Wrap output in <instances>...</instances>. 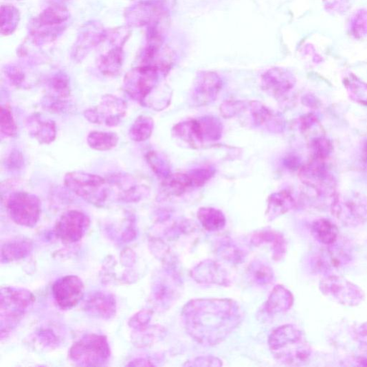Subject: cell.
I'll use <instances>...</instances> for the list:
<instances>
[{
    "instance_id": "16",
    "label": "cell",
    "mask_w": 367,
    "mask_h": 367,
    "mask_svg": "<svg viewBox=\"0 0 367 367\" xmlns=\"http://www.w3.org/2000/svg\"><path fill=\"white\" fill-rule=\"evenodd\" d=\"M223 87V80L218 74L212 71L199 73L195 80L192 95L196 106L203 107L214 102Z\"/></svg>"
},
{
    "instance_id": "29",
    "label": "cell",
    "mask_w": 367,
    "mask_h": 367,
    "mask_svg": "<svg viewBox=\"0 0 367 367\" xmlns=\"http://www.w3.org/2000/svg\"><path fill=\"white\" fill-rule=\"evenodd\" d=\"M162 186L166 192L176 197L181 196L192 189L188 173L171 174L162 180Z\"/></svg>"
},
{
    "instance_id": "4",
    "label": "cell",
    "mask_w": 367,
    "mask_h": 367,
    "mask_svg": "<svg viewBox=\"0 0 367 367\" xmlns=\"http://www.w3.org/2000/svg\"><path fill=\"white\" fill-rule=\"evenodd\" d=\"M64 184L69 190L96 206L104 205L111 195L107 177L97 175L71 172L65 175Z\"/></svg>"
},
{
    "instance_id": "12",
    "label": "cell",
    "mask_w": 367,
    "mask_h": 367,
    "mask_svg": "<svg viewBox=\"0 0 367 367\" xmlns=\"http://www.w3.org/2000/svg\"><path fill=\"white\" fill-rule=\"evenodd\" d=\"M34 297L28 291L14 288L2 289L1 318L2 324L10 329L24 315L32 303Z\"/></svg>"
},
{
    "instance_id": "31",
    "label": "cell",
    "mask_w": 367,
    "mask_h": 367,
    "mask_svg": "<svg viewBox=\"0 0 367 367\" xmlns=\"http://www.w3.org/2000/svg\"><path fill=\"white\" fill-rule=\"evenodd\" d=\"M344 85L348 94L354 102L367 107V83L354 75L345 78Z\"/></svg>"
},
{
    "instance_id": "43",
    "label": "cell",
    "mask_w": 367,
    "mask_h": 367,
    "mask_svg": "<svg viewBox=\"0 0 367 367\" xmlns=\"http://www.w3.org/2000/svg\"><path fill=\"white\" fill-rule=\"evenodd\" d=\"M319 124L318 118L313 113L305 115L300 119V126L304 131H309Z\"/></svg>"
},
{
    "instance_id": "8",
    "label": "cell",
    "mask_w": 367,
    "mask_h": 367,
    "mask_svg": "<svg viewBox=\"0 0 367 367\" xmlns=\"http://www.w3.org/2000/svg\"><path fill=\"white\" fill-rule=\"evenodd\" d=\"M111 351L106 337L89 335L81 338L71 348L70 357L81 366H103L110 357Z\"/></svg>"
},
{
    "instance_id": "11",
    "label": "cell",
    "mask_w": 367,
    "mask_h": 367,
    "mask_svg": "<svg viewBox=\"0 0 367 367\" xmlns=\"http://www.w3.org/2000/svg\"><path fill=\"white\" fill-rule=\"evenodd\" d=\"M127 112V104L123 99L111 95H104L99 104L83 113L91 123L107 126H116L122 123Z\"/></svg>"
},
{
    "instance_id": "6",
    "label": "cell",
    "mask_w": 367,
    "mask_h": 367,
    "mask_svg": "<svg viewBox=\"0 0 367 367\" xmlns=\"http://www.w3.org/2000/svg\"><path fill=\"white\" fill-rule=\"evenodd\" d=\"M329 210L344 226L361 227L367 223V197L358 192H338Z\"/></svg>"
},
{
    "instance_id": "36",
    "label": "cell",
    "mask_w": 367,
    "mask_h": 367,
    "mask_svg": "<svg viewBox=\"0 0 367 367\" xmlns=\"http://www.w3.org/2000/svg\"><path fill=\"white\" fill-rule=\"evenodd\" d=\"M0 131H1L3 136L10 138L16 136V132H18V126L14 120L12 109L8 104L1 107Z\"/></svg>"
},
{
    "instance_id": "14",
    "label": "cell",
    "mask_w": 367,
    "mask_h": 367,
    "mask_svg": "<svg viewBox=\"0 0 367 367\" xmlns=\"http://www.w3.org/2000/svg\"><path fill=\"white\" fill-rule=\"evenodd\" d=\"M53 294L60 308L69 309L81 301L85 296V285L79 277L66 276L54 283Z\"/></svg>"
},
{
    "instance_id": "40",
    "label": "cell",
    "mask_w": 367,
    "mask_h": 367,
    "mask_svg": "<svg viewBox=\"0 0 367 367\" xmlns=\"http://www.w3.org/2000/svg\"><path fill=\"white\" fill-rule=\"evenodd\" d=\"M355 339L361 351L367 354V322L364 323L357 329Z\"/></svg>"
},
{
    "instance_id": "25",
    "label": "cell",
    "mask_w": 367,
    "mask_h": 367,
    "mask_svg": "<svg viewBox=\"0 0 367 367\" xmlns=\"http://www.w3.org/2000/svg\"><path fill=\"white\" fill-rule=\"evenodd\" d=\"M311 234L315 241L329 246L338 241L340 231L337 226L330 220L320 219L313 222Z\"/></svg>"
},
{
    "instance_id": "41",
    "label": "cell",
    "mask_w": 367,
    "mask_h": 367,
    "mask_svg": "<svg viewBox=\"0 0 367 367\" xmlns=\"http://www.w3.org/2000/svg\"><path fill=\"white\" fill-rule=\"evenodd\" d=\"M245 108V104L241 102H231L225 103L222 107V111L225 113L227 118H232L238 113L243 111Z\"/></svg>"
},
{
    "instance_id": "26",
    "label": "cell",
    "mask_w": 367,
    "mask_h": 367,
    "mask_svg": "<svg viewBox=\"0 0 367 367\" xmlns=\"http://www.w3.org/2000/svg\"><path fill=\"white\" fill-rule=\"evenodd\" d=\"M197 219L208 231L216 232L226 225V218L223 212L211 207H203L197 211Z\"/></svg>"
},
{
    "instance_id": "27",
    "label": "cell",
    "mask_w": 367,
    "mask_h": 367,
    "mask_svg": "<svg viewBox=\"0 0 367 367\" xmlns=\"http://www.w3.org/2000/svg\"><path fill=\"white\" fill-rule=\"evenodd\" d=\"M120 138L118 133L106 131H91L87 137L89 146L99 152H107L118 146Z\"/></svg>"
},
{
    "instance_id": "37",
    "label": "cell",
    "mask_w": 367,
    "mask_h": 367,
    "mask_svg": "<svg viewBox=\"0 0 367 367\" xmlns=\"http://www.w3.org/2000/svg\"><path fill=\"white\" fill-rule=\"evenodd\" d=\"M214 174L215 170L212 168H201L190 171L188 175L192 181V188L203 187Z\"/></svg>"
},
{
    "instance_id": "38",
    "label": "cell",
    "mask_w": 367,
    "mask_h": 367,
    "mask_svg": "<svg viewBox=\"0 0 367 367\" xmlns=\"http://www.w3.org/2000/svg\"><path fill=\"white\" fill-rule=\"evenodd\" d=\"M352 31L356 38H362L367 34V11L362 10L354 16Z\"/></svg>"
},
{
    "instance_id": "7",
    "label": "cell",
    "mask_w": 367,
    "mask_h": 367,
    "mask_svg": "<svg viewBox=\"0 0 367 367\" xmlns=\"http://www.w3.org/2000/svg\"><path fill=\"white\" fill-rule=\"evenodd\" d=\"M5 204L10 219L16 224L32 227L38 223L41 203L35 194L23 191L14 192L7 197Z\"/></svg>"
},
{
    "instance_id": "28",
    "label": "cell",
    "mask_w": 367,
    "mask_h": 367,
    "mask_svg": "<svg viewBox=\"0 0 367 367\" xmlns=\"http://www.w3.org/2000/svg\"><path fill=\"white\" fill-rule=\"evenodd\" d=\"M247 275L255 285L259 287H267L274 280V273L271 266L259 260L249 264Z\"/></svg>"
},
{
    "instance_id": "33",
    "label": "cell",
    "mask_w": 367,
    "mask_h": 367,
    "mask_svg": "<svg viewBox=\"0 0 367 367\" xmlns=\"http://www.w3.org/2000/svg\"><path fill=\"white\" fill-rule=\"evenodd\" d=\"M332 142L324 136L313 138L310 142L312 159L326 162L333 153Z\"/></svg>"
},
{
    "instance_id": "42",
    "label": "cell",
    "mask_w": 367,
    "mask_h": 367,
    "mask_svg": "<svg viewBox=\"0 0 367 367\" xmlns=\"http://www.w3.org/2000/svg\"><path fill=\"white\" fill-rule=\"evenodd\" d=\"M350 1L351 0H324L326 8L337 12L346 11L349 7Z\"/></svg>"
},
{
    "instance_id": "19",
    "label": "cell",
    "mask_w": 367,
    "mask_h": 367,
    "mask_svg": "<svg viewBox=\"0 0 367 367\" xmlns=\"http://www.w3.org/2000/svg\"><path fill=\"white\" fill-rule=\"evenodd\" d=\"M295 85L294 76L285 69L273 68L267 71L261 78L263 90L278 98L287 95Z\"/></svg>"
},
{
    "instance_id": "44",
    "label": "cell",
    "mask_w": 367,
    "mask_h": 367,
    "mask_svg": "<svg viewBox=\"0 0 367 367\" xmlns=\"http://www.w3.org/2000/svg\"><path fill=\"white\" fill-rule=\"evenodd\" d=\"M363 154H364V159L365 163L367 165V139L365 141L364 144Z\"/></svg>"
},
{
    "instance_id": "20",
    "label": "cell",
    "mask_w": 367,
    "mask_h": 367,
    "mask_svg": "<svg viewBox=\"0 0 367 367\" xmlns=\"http://www.w3.org/2000/svg\"><path fill=\"white\" fill-rule=\"evenodd\" d=\"M29 135L41 144H49L56 138V122L51 120H43L39 114H33L25 121Z\"/></svg>"
},
{
    "instance_id": "3",
    "label": "cell",
    "mask_w": 367,
    "mask_h": 367,
    "mask_svg": "<svg viewBox=\"0 0 367 367\" xmlns=\"http://www.w3.org/2000/svg\"><path fill=\"white\" fill-rule=\"evenodd\" d=\"M299 177L309 188L313 197L314 204L320 208H329L337 194V183L329 170L326 162L311 159L299 170Z\"/></svg>"
},
{
    "instance_id": "2",
    "label": "cell",
    "mask_w": 367,
    "mask_h": 367,
    "mask_svg": "<svg viewBox=\"0 0 367 367\" xmlns=\"http://www.w3.org/2000/svg\"><path fill=\"white\" fill-rule=\"evenodd\" d=\"M269 346L274 357L287 366L305 365L312 355V348L304 333L293 324L282 325L273 331Z\"/></svg>"
},
{
    "instance_id": "30",
    "label": "cell",
    "mask_w": 367,
    "mask_h": 367,
    "mask_svg": "<svg viewBox=\"0 0 367 367\" xmlns=\"http://www.w3.org/2000/svg\"><path fill=\"white\" fill-rule=\"evenodd\" d=\"M155 128L154 120L146 115H140L129 129V138L136 142H143L151 137Z\"/></svg>"
},
{
    "instance_id": "18",
    "label": "cell",
    "mask_w": 367,
    "mask_h": 367,
    "mask_svg": "<svg viewBox=\"0 0 367 367\" xmlns=\"http://www.w3.org/2000/svg\"><path fill=\"white\" fill-rule=\"evenodd\" d=\"M337 243L326 246L328 248L315 258V269L325 276L331 275L332 271L341 269L351 260V256L347 249L338 247Z\"/></svg>"
},
{
    "instance_id": "10",
    "label": "cell",
    "mask_w": 367,
    "mask_h": 367,
    "mask_svg": "<svg viewBox=\"0 0 367 367\" xmlns=\"http://www.w3.org/2000/svg\"><path fill=\"white\" fill-rule=\"evenodd\" d=\"M158 82V69L146 65L125 78L124 90L133 100L148 106Z\"/></svg>"
},
{
    "instance_id": "1",
    "label": "cell",
    "mask_w": 367,
    "mask_h": 367,
    "mask_svg": "<svg viewBox=\"0 0 367 367\" xmlns=\"http://www.w3.org/2000/svg\"><path fill=\"white\" fill-rule=\"evenodd\" d=\"M243 317L240 305L229 298L193 299L181 311L188 335L205 346L222 343L241 325Z\"/></svg>"
},
{
    "instance_id": "21",
    "label": "cell",
    "mask_w": 367,
    "mask_h": 367,
    "mask_svg": "<svg viewBox=\"0 0 367 367\" xmlns=\"http://www.w3.org/2000/svg\"><path fill=\"white\" fill-rule=\"evenodd\" d=\"M250 242L256 247L271 244L272 257L276 261H280L287 254V241L281 233L271 230H265L254 233Z\"/></svg>"
},
{
    "instance_id": "17",
    "label": "cell",
    "mask_w": 367,
    "mask_h": 367,
    "mask_svg": "<svg viewBox=\"0 0 367 367\" xmlns=\"http://www.w3.org/2000/svg\"><path fill=\"white\" fill-rule=\"evenodd\" d=\"M192 278L199 285L230 287V275L219 262L205 260L197 265L190 271Z\"/></svg>"
},
{
    "instance_id": "35",
    "label": "cell",
    "mask_w": 367,
    "mask_h": 367,
    "mask_svg": "<svg viewBox=\"0 0 367 367\" xmlns=\"http://www.w3.org/2000/svg\"><path fill=\"white\" fill-rule=\"evenodd\" d=\"M146 160L154 173L162 180L172 174L170 164L156 152H149L146 155Z\"/></svg>"
},
{
    "instance_id": "32",
    "label": "cell",
    "mask_w": 367,
    "mask_h": 367,
    "mask_svg": "<svg viewBox=\"0 0 367 367\" xmlns=\"http://www.w3.org/2000/svg\"><path fill=\"white\" fill-rule=\"evenodd\" d=\"M216 254L224 260L239 265L245 261L246 254L243 250L231 240L225 239L216 248Z\"/></svg>"
},
{
    "instance_id": "5",
    "label": "cell",
    "mask_w": 367,
    "mask_h": 367,
    "mask_svg": "<svg viewBox=\"0 0 367 367\" xmlns=\"http://www.w3.org/2000/svg\"><path fill=\"white\" fill-rule=\"evenodd\" d=\"M173 133L190 146L199 148L206 142L219 141L223 135V125L214 116H204L177 124Z\"/></svg>"
},
{
    "instance_id": "34",
    "label": "cell",
    "mask_w": 367,
    "mask_h": 367,
    "mask_svg": "<svg viewBox=\"0 0 367 367\" xmlns=\"http://www.w3.org/2000/svg\"><path fill=\"white\" fill-rule=\"evenodd\" d=\"M31 247L30 243L25 241L5 244L2 250L3 259L8 261L24 258L30 252Z\"/></svg>"
},
{
    "instance_id": "23",
    "label": "cell",
    "mask_w": 367,
    "mask_h": 367,
    "mask_svg": "<svg viewBox=\"0 0 367 367\" xmlns=\"http://www.w3.org/2000/svg\"><path fill=\"white\" fill-rule=\"evenodd\" d=\"M296 206V199L291 192L282 190L271 194L268 199L266 209V219L271 221L285 214Z\"/></svg>"
},
{
    "instance_id": "15",
    "label": "cell",
    "mask_w": 367,
    "mask_h": 367,
    "mask_svg": "<svg viewBox=\"0 0 367 367\" xmlns=\"http://www.w3.org/2000/svg\"><path fill=\"white\" fill-rule=\"evenodd\" d=\"M111 194L127 203L137 202L147 192V188L137 178L127 174H114L107 177Z\"/></svg>"
},
{
    "instance_id": "13",
    "label": "cell",
    "mask_w": 367,
    "mask_h": 367,
    "mask_svg": "<svg viewBox=\"0 0 367 367\" xmlns=\"http://www.w3.org/2000/svg\"><path fill=\"white\" fill-rule=\"evenodd\" d=\"M90 223L89 216L82 212L78 210L66 212L56 225V236L63 243H75L85 236Z\"/></svg>"
},
{
    "instance_id": "39",
    "label": "cell",
    "mask_w": 367,
    "mask_h": 367,
    "mask_svg": "<svg viewBox=\"0 0 367 367\" xmlns=\"http://www.w3.org/2000/svg\"><path fill=\"white\" fill-rule=\"evenodd\" d=\"M183 366H221L223 362L214 357H199L188 361Z\"/></svg>"
},
{
    "instance_id": "24",
    "label": "cell",
    "mask_w": 367,
    "mask_h": 367,
    "mask_svg": "<svg viewBox=\"0 0 367 367\" xmlns=\"http://www.w3.org/2000/svg\"><path fill=\"white\" fill-rule=\"evenodd\" d=\"M294 303L291 292L282 286H276L271 293L269 299L264 305L266 313L274 315L289 311Z\"/></svg>"
},
{
    "instance_id": "22",
    "label": "cell",
    "mask_w": 367,
    "mask_h": 367,
    "mask_svg": "<svg viewBox=\"0 0 367 367\" xmlns=\"http://www.w3.org/2000/svg\"><path fill=\"white\" fill-rule=\"evenodd\" d=\"M85 306L87 312L99 318L110 319L115 313L114 298L104 292H97L89 296Z\"/></svg>"
},
{
    "instance_id": "9",
    "label": "cell",
    "mask_w": 367,
    "mask_h": 367,
    "mask_svg": "<svg viewBox=\"0 0 367 367\" xmlns=\"http://www.w3.org/2000/svg\"><path fill=\"white\" fill-rule=\"evenodd\" d=\"M323 295L347 307H355L364 300V291L351 281L335 274L324 276L320 282Z\"/></svg>"
}]
</instances>
